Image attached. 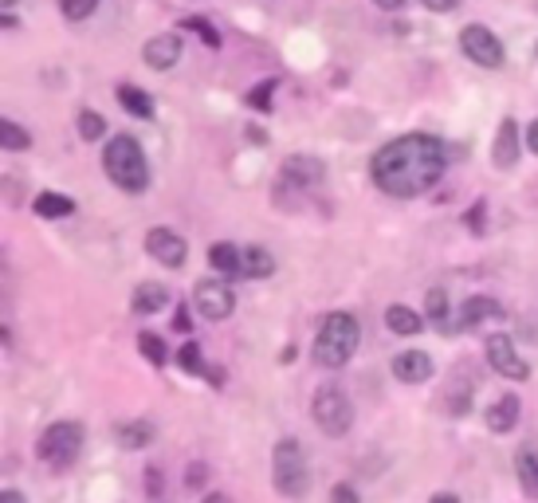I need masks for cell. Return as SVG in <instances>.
I'll list each match as a JSON object with an SVG mask.
<instances>
[{"mask_svg":"<svg viewBox=\"0 0 538 503\" xmlns=\"http://www.w3.org/2000/svg\"><path fill=\"white\" fill-rule=\"evenodd\" d=\"M448 170V146L436 134H401L390 146L374 154L370 177L374 185L393 201H413L425 197Z\"/></svg>","mask_w":538,"mask_h":503,"instance_id":"obj_1","label":"cell"},{"mask_svg":"<svg viewBox=\"0 0 538 503\" xmlns=\"http://www.w3.org/2000/svg\"><path fill=\"white\" fill-rule=\"evenodd\" d=\"M357 342H362V327L350 311H331L323 319V327L315 334V347H311V358L315 366L323 370H342L346 362L354 358Z\"/></svg>","mask_w":538,"mask_h":503,"instance_id":"obj_2","label":"cell"},{"mask_svg":"<svg viewBox=\"0 0 538 503\" xmlns=\"http://www.w3.org/2000/svg\"><path fill=\"white\" fill-rule=\"evenodd\" d=\"M103 170L122 193H142L149 185V162L146 150L138 146V138L130 134H114L103 150Z\"/></svg>","mask_w":538,"mask_h":503,"instance_id":"obj_3","label":"cell"},{"mask_svg":"<svg viewBox=\"0 0 538 503\" xmlns=\"http://www.w3.org/2000/svg\"><path fill=\"white\" fill-rule=\"evenodd\" d=\"M272 488L283 499H303L311 488V465H307V452L295 437H283L272 449Z\"/></svg>","mask_w":538,"mask_h":503,"instance_id":"obj_4","label":"cell"},{"mask_svg":"<svg viewBox=\"0 0 538 503\" xmlns=\"http://www.w3.org/2000/svg\"><path fill=\"white\" fill-rule=\"evenodd\" d=\"M83 440H87V429L79 425V421H55V425H47L44 432H39L36 457L44 460V465H52L55 472H63V468H71L79 460Z\"/></svg>","mask_w":538,"mask_h":503,"instance_id":"obj_5","label":"cell"},{"mask_svg":"<svg viewBox=\"0 0 538 503\" xmlns=\"http://www.w3.org/2000/svg\"><path fill=\"white\" fill-rule=\"evenodd\" d=\"M311 417L315 425L323 429V437H346L354 425V406H350V393H346L338 381H326L318 386L315 401H311Z\"/></svg>","mask_w":538,"mask_h":503,"instance_id":"obj_6","label":"cell"},{"mask_svg":"<svg viewBox=\"0 0 538 503\" xmlns=\"http://www.w3.org/2000/svg\"><path fill=\"white\" fill-rule=\"evenodd\" d=\"M460 52L472 59L475 67H487V71H495V67H503V39L492 32V28H483V24H467L464 32H460Z\"/></svg>","mask_w":538,"mask_h":503,"instance_id":"obj_7","label":"cell"},{"mask_svg":"<svg viewBox=\"0 0 538 503\" xmlns=\"http://www.w3.org/2000/svg\"><path fill=\"white\" fill-rule=\"evenodd\" d=\"M193 307L208 323H224L236 311V291L224 280H201L193 288Z\"/></svg>","mask_w":538,"mask_h":503,"instance_id":"obj_8","label":"cell"},{"mask_svg":"<svg viewBox=\"0 0 538 503\" xmlns=\"http://www.w3.org/2000/svg\"><path fill=\"white\" fill-rule=\"evenodd\" d=\"M487 362H492V370L500 373L507 381H526L531 378V366L519 358V350H515V339L503 331H495L492 339H487Z\"/></svg>","mask_w":538,"mask_h":503,"instance_id":"obj_9","label":"cell"},{"mask_svg":"<svg viewBox=\"0 0 538 503\" xmlns=\"http://www.w3.org/2000/svg\"><path fill=\"white\" fill-rule=\"evenodd\" d=\"M323 177H326V165L318 162V157H311V154H291L283 165H279V181L291 185L295 193L298 189H318Z\"/></svg>","mask_w":538,"mask_h":503,"instance_id":"obj_10","label":"cell"},{"mask_svg":"<svg viewBox=\"0 0 538 503\" xmlns=\"http://www.w3.org/2000/svg\"><path fill=\"white\" fill-rule=\"evenodd\" d=\"M146 252L154 256L157 264H165V268H181L185 256H189L185 240H181V236H177L173 229H165V224H157V229L146 232Z\"/></svg>","mask_w":538,"mask_h":503,"instance_id":"obj_11","label":"cell"},{"mask_svg":"<svg viewBox=\"0 0 538 503\" xmlns=\"http://www.w3.org/2000/svg\"><path fill=\"white\" fill-rule=\"evenodd\" d=\"M523 154V134H519V122L515 118H503L500 130H495V146H492V162L500 165V170H515V162H519Z\"/></svg>","mask_w":538,"mask_h":503,"instance_id":"obj_12","label":"cell"},{"mask_svg":"<svg viewBox=\"0 0 538 503\" xmlns=\"http://www.w3.org/2000/svg\"><path fill=\"white\" fill-rule=\"evenodd\" d=\"M181 36H173V32H162V36H149L146 39V47H142V59L154 71H169V67L181 59Z\"/></svg>","mask_w":538,"mask_h":503,"instance_id":"obj_13","label":"cell"},{"mask_svg":"<svg viewBox=\"0 0 538 503\" xmlns=\"http://www.w3.org/2000/svg\"><path fill=\"white\" fill-rule=\"evenodd\" d=\"M433 358H428L425 350H401L393 358V378L405 381V386H421V381L433 378Z\"/></svg>","mask_w":538,"mask_h":503,"instance_id":"obj_14","label":"cell"},{"mask_svg":"<svg viewBox=\"0 0 538 503\" xmlns=\"http://www.w3.org/2000/svg\"><path fill=\"white\" fill-rule=\"evenodd\" d=\"M519 413H523V401L519 393H503L495 406H487L483 413V425L495 432V437H503V432H511L515 425H519Z\"/></svg>","mask_w":538,"mask_h":503,"instance_id":"obj_15","label":"cell"},{"mask_svg":"<svg viewBox=\"0 0 538 503\" xmlns=\"http://www.w3.org/2000/svg\"><path fill=\"white\" fill-rule=\"evenodd\" d=\"M503 307L495 299H487V295H475V299H464L460 314H456V331H475L480 323L487 319H500Z\"/></svg>","mask_w":538,"mask_h":503,"instance_id":"obj_16","label":"cell"},{"mask_svg":"<svg viewBox=\"0 0 538 503\" xmlns=\"http://www.w3.org/2000/svg\"><path fill=\"white\" fill-rule=\"evenodd\" d=\"M165 307H169V288H165V283L146 280V283H138L134 295H130V311L134 314H157Z\"/></svg>","mask_w":538,"mask_h":503,"instance_id":"obj_17","label":"cell"},{"mask_svg":"<svg viewBox=\"0 0 538 503\" xmlns=\"http://www.w3.org/2000/svg\"><path fill=\"white\" fill-rule=\"evenodd\" d=\"M515 476H519L526 499H538V445H531V440L515 452Z\"/></svg>","mask_w":538,"mask_h":503,"instance_id":"obj_18","label":"cell"},{"mask_svg":"<svg viewBox=\"0 0 538 503\" xmlns=\"http://www.w3.org/2000/svg\"><path fill=\"white\" fill-rule=\"evenodd\" d=\"M472 390H475V381L467 378V370H456V378L448 381V398H444L452 417H464V413L472 409Z\"/></svg>","mask_w":538,"mask_h":503,"instance_id":"obj_19","label":"cell"},{"mask_svg":"<svg viewBox=\"0 0 538 503\" xmlns=\"http://www.w3.org/2000/svg\"><path fill=\"white\" fill-rule=\"evenodd\" d=\"M385 327L393 334H401V339H413V334L425 331V319L413 307H405V303H393V307L385 311Z\"/></svg>","mask_w":538,"mask_h":503,"instance_id":"obj_20","label":"cell"},{"mask_svg":"<svg viewBox=\"0 0 538 503\" xmlns=\"http://www.w3.org/2000/svg\"><path fill=\"white\" fill-rule=\"evenodd\" d=\"M208 264H213L221 275H244V252L236 248V244H213L208 248Z\"/></svg>","mask_w":538,"mask_h":503,"instance_id":"obj_21","label":"cell"},{"mask_svg":"<svg viewBox=\"0 0 538 503\" xmlns=\"http://www.w3.org/2000/svg\"><path fill=\"white\" fill-rule=\"evenodd\" d=\"M32 209H36V216H44V221H63V216L75 213V201L67 193H39Z\"/></svg>","mask_w":538,"mask_h":503,"instance_id":"obj_22","label":"cell"},{"mask_svg":"<svg viewBox=\"0 0 538 503\" xmlns=\"http://www.w3.org/2000/svg\"><path fill=\"white\" fill-rule=\"evenodd\" d=\"M118 103H122V111L134 114V118H154V98H149L142 87H134V83L118 87Z\"/></svg>","mask_w":538,"mask_h":503,"instance_id":"obj_23","label":"cell"},{"mask_svg":"<svg viewBox=\"0 0 538 503\" xmlns=\"http://www.w3.org/2000/svg\"><path fill=\"white\" fill-rule=\"evenodd\" d=\"M118 432V445L122 449H146L149 440H154V425H149V421H122V425L114 429Z\"/></svg>","mask_w":538,"mask_h":503,"instance_id":"obj_24","label":"cell"},{"mask_svg":"<svg viewBox=\"0 0 538 503\" xmlns=\"http://www.w3.org/2000/svg\"><path fill=\"white\" fill-rule=\"evenodd\" d=\"M275 272V256L260 248V244H252V248H244V275L248 280H267V275Z\"/></svg>","mask_w":538,"mask_h":503,"instance_id":"obj_25","label":"cell"},{"mask_svg":"<svg viewBox=\"0 0 538 503\" xmlns=\"http://www.w3.org/2000/svg\"><path fill=\"white\" fill-rule=\"evenodd\" d=\"M425 314H428V323H433L436 331H444L452 327V314H448V291L444 288H433L425 295Z\"/></svg>","mask_w":538,"mask_h":503,"instance_id":"obj_26","label":"cell"},{"mask_svg":"<svg viewBox=\"0 0 538 503\" xmlns=\"http://www.w3.org/2000/svg\"><path fill=\"white\" fill-rule=\"evenodd\" d=\"M138 350L146 354L149 366H165L169 362V350H165L162 334H154V331H138Z\"/></svg>","mask_w":538,"mask_h":503,"instance_id":"obj_27","label":"cell"},{"mask_svg":"<svg viewBox=\"0 0 538 503\" xmlns=\"http://www.w3.org/2000/svg\"><path fill=\"white\" fill-rule=\"evenodd\" d=\"M0 146L20 154V150H28V146H32V134H28L20 122H13V118H4V122H0Z\"/></svg>","mask_w":538,"mask_h":503,"instance_id":"obj_28","label":"cell"},{"mask_svg":"<svg viewBox=\"0 0 538 503\" xmlns=\"http://www.w3.org/2000/svg\"><path fill=\"white\" fill-rule=\"evenodd\" d=\"M79 138H83V142H98V138H106V118L98 111H79Z\"/></svg>","mask_w":538,"mask_h":503,"instance_id":"obj_29","label":"cell"},{"mask_svg":"<svg viewBox=\"0 0 538 503\" xmlns=\"http://www.w3.org/2000/svg\"><path fill=\"white\" fill-rule=\"evenodd\" d=\"M95 8H98V0H59V13L71 20V24H79V20H87V16H95Z\"/></svg>","mask_w":538,"mask_h":503,"instance_id":"obj_30","label":"cell"},{"mask_svg":"<svg viewBox=\"0 0 538 503\" xmlns=\"http://www.w3.org/2000/svg\"><path fill=\"white\" fill-rule=\"evenodd\" d=\"M177 366H181L185 373H201L205 362H201V347L197 342H185L181 350H177Z\"/></svg>","mask_w":538,"mask_h":503,"instance_id":"obj_31","label":"cell"},{"mask_svg":"<svg viewBox=\"0 0 538 503\" xmlns=\"http://www.w3.org/2000/svg\"><path fill=\"white\" fill-rule=\"evenodd\" d=\"M185 28L189 32H197V36H205V44L208 47H221V32H216L208 20H201V16H185Z\"/></svg>","mask_w":538,"mask_h":503,"instance_id":"obj_32","label":"cell"},{"mask_svg":"<svg viewBox=\"0 0 538 503\" xmlns=\"http://www.w3.org/2000/svg\"><path fill=\"white\" fill-rule=\"evenodd\" d=\"M272 91H275V79H267L264 87H256V91H248V106H252V111H272Z\"/></svg>","mask_w":538,"mask_h":503,"instance_id":"obj_33","label":"cell"},{"mask_svg":"<svg viewBox=\"0 0 538 503\" xmlns=\"http://www.w3.org/2000/svg\"><path fill=\"white\" fill-rule=\"evenodd\" d=\"M208 484V465H201V460H193V465L185 468V488L189 491H201Z\"/></svg>","mask_w":538,"mask_h":503,"instance_id":"obj_34","label":"cell"},{"mask_svg":"<svg viewBox=\"0 0 538 503\" xmlns=\"http://www.w3.org/2000/svg\"><path fill=\"white\" fill-rule=\"evenodd\" d=\"M331 503H362V496H357L354 484H334L331 488Z\"/></svg>","mask_w":538,"mask_h":503,"instance_id":"obj_35","label":"cell"},{"mask_svg":"<svg viewBox=\"0 0 538 503\" xmlns=\"http://www.w3.org/2000/svg\"><path fill=\"white\" fill-rule=\"evenodd\" d=\"M483 224H487V205H483V201H475V209L467 213V229H472V232H480Z\"/></svg>","mask_w":538,"mask_h":503,"instance_id":"obj_36","label":"cell"},{"mask_svg":"<svg viewBox=\"0 0 538 503\" xmlns=\"http://www.w3.org/2000/svg\"><path fill=\"white\" fill-rule=\"evenodd\" d=\"M146 484H149L146 491L157 499V496H162V472H157V468H149V472H146Z\"/></svg>","mask_w":538,"mask_h":503,"instance_id":"obj_37","label":"cell"},{"mask_svg":"<svg viewBox=\"0 0 538 503\" xmlns=\"http://www.w3.org/2000/svg\"><path fill=\"white\" fill-rule=\"evenodd\" d=\"M421 4L428 8V13H452V8L460 4V0H421Z\"/></svg>","mask_w":538,"mask_h":503,"instance_id":"obj_38","label":"cell"},{"mask_svg":"<svg viewBox=\"0 0 538 503\" xmlns=\"http://www.w3.org/2000/svg\"><path fill=\"white\" fill-rule=\"evenodd\" d=\"M526 150L538 154V118H534L531 126H526Z\"/></svg>","mask_w":538,"mask_h":503,"instance_id":"obj_39","label":"cell"},{"mask_svg":"<svg viewBox=\"0 0 538 503\" xmlns=\"http://www.w3.org/2000/svg\"><path fill=\"white\" fill-rule=\"evenodd\" d=\"M374 4L382 8V13H401V4H405V0H374Z\"/></svg>","mask_w":538,"mask_h":503,"instance_id":"obj_40","label":"cell"},{"mask_svg":"<svg viewBox=\"0 0 538 503\" xmlns=\"http://www.w3.org/2000/svg\"><path fill=\"white\" fill-rule=\"evenodd\" d=\"M0 503H24V496L13 491V488H4V491H0Z\"/></svg>","mask_w":538,"mask_h":503,"instance_id":"obj_41","label":"cell"},{"mask_svg":"<svg viewBox=\"0 0 538 503\" xmlns=\"http://www.w3.org/2000/svg\"><path fill=\"white\" fill-rule=\"evenodd\" d=\"M201 503H232V499H228V496H224V491H208V496H205Z\"/></svg>","mask_w":538,"mask_h":503,"instance_id":"obj_42","label":"cell"},{"mask_svg":"<svg viewBox=\"0 0 538 503\" xmlns=\"http://www.w3.org/2000/svg\"><path fill=\"white\" fill-rule=\"evenodd\" d=\"M428 503H460V499H456L452 491H441V496H433V499H428Z\"/></svg>","mask_w":538,"mask_h":503,"instance_id":"obj_43","label":"cell"}]
</instances>
